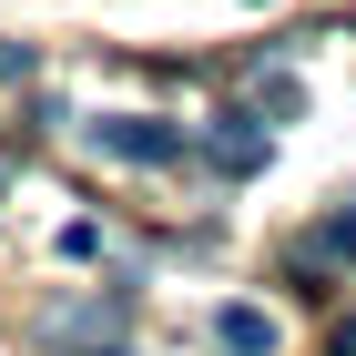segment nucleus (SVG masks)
<instances>
[{"label":"nucleus","instance_id":"20e7f679","mask_svg":"<svg viewBox=\"0 0 356 356\" xmlns=\"http://www.w3.org/2000/svg\"><path fill=\"white\" fill-rule=\"evenodd\" d=\"M305 254H336V265H356V204H346V214H326V224H316V245H305Z\"/></svg>","mask_w":356,"mask_h":356},{"label":"nucleus","instance_id":"423d86ee","mask_svg":"<svg viewBox=\"0 0 356 356\" xmlns=\"http://www.w3.org/2000/svg\"><path fill=\"white\" fill-rule=\"evenodd\" d=\"M336 356H356V316H346V326H336Z\"/></svg>","mask_w":356,"mask_h":356},{"label":"nucleus","instance_id":"f03ea898","mask_svg":"<svg viewBox=\"0 0 356 356\" xmlns=\"http://www.w3.org/2000/svg\"><path fill=\"white\" fill-rule=\"evenodd\" d=\"M204 153H214L224 173H254V163H265V122H254V112H214V133H204Z\"/></svg>","mask_w":356,"mask_h":356},{"label":"nucleus","instance_id":"39448f33","mask_svg":"<svg viewBox=\"0 0 356 356\" xmlns=\"http://www.w3.org/2000/svg\"><path fill=\"white\" fill-rule=\"evenodd\" d=\"M31 72V41H0V82H21Z\"/></svg>","mask_w":356,"mask_h":356},{"label":"nucleus","instance_id":"7ed1b4c3","mask_svg":"<svg viewBox=\"0 0 356 356\" xmlns=\"http://www.w3.org/2000/svg\"><path fill=\"white\" fill-rule=\"evenodd\" d=\"M214 336H224V356H275V316L265 305H224Z\"/></svg>","mask_w":356,"mask_h":356},{"label":"nucleus","instance_id":"f257e3e1","mask_svg":"<svg viewBox=\"0 0 356 356\" xmlns=\"http://www.w3.org/2000/svg\"><path fill=\"white\" fill-rule=\"evenodd\" d=\"M92 153H112V163H184L193 133L184 122H153V112H102L92 122Z\"/></svg>","mask_w":356,"mask_h":356}]
</instances>
